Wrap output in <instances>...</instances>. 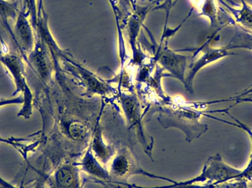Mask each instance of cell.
Returning a JSON list of instances; mask_svg holds the SVG:
<instances>
[{
	"mask_svg": "<svg viewBox=\"0 0 252 188\" xmlns=\"http://www.w3.org/2000/svg\"><path fill=\"white\" fill-rule=\"evenodd\" d=\"M100 118V115L97 118V124L93 130V135L90 145L94 156L106 168H108V164L112 161L117 151L115 146L108 144L103 140L102 129L99 123Z\"/></svg>",
	"mask_w": 252,
	"mask_h": 188,
	"instance_id": "cell-8",
	"label": "cell"
},
{
	"mask_svg": "<svg viewBox=\"0 0 252 188\" xmlns=\"http://www.w3.org/2000/svg\"><path fill=\"white\" fill-rule=\"evenodd\" d=\"M76 163L84 172L97 179V180H92L94 183H105L107 184L112 183L110 173L108 171L107 168L94 156L90 145L87 148L81 162Z\"/></svg>",
	"mask_w": 252,
	"mask_h": 188,
	"instance_id": "cell-6",
	"label": "cell"
},
{
	"mask_svg": "<svg viewBox=\"0 0 252 188\" xmlns=\"http://www.w3.org/2000/svg\"><path fill=\"white\" fill-rule=\"evenodd\" d=\"M237 55L235 53L229 51L227 47L223 48H213V47H207L205 52L201 57L194 63L192 69L189 71V73L185 78V85L186 89L190 94H193V88H192V82L195 78L196 74L203 68L210 65V63H214L220 59L224 58L227 56Z\"/></svg>",
	"mask_w": 252,
	"mask_h": 188,
	"instance_id": "cell-5",
	"label": "cell"
},
{
	"mask_svg": "<svg viewBox=\"0 0 252 188\" xmlns=\"http://www.w3.org/2000/svg\"><path fill=\"white\" fill-rule=\"evenodd\" d=\"M188 58L186 56L175 54L170 50H165L163 54H161L159 61L174 78H177L182 83L185 84Z\"/></svg>",
	"mask_w": 252,
	"mask_h": 188,
	"instance_id": "cell-9",
	"label": "cell"
},
{
	"mask_svg": "<svg viewBox=\"0 0 252 188\" xmlns=\"http://www.w3.org/2000/svg\"><path fill=\"white\" fill-rule=\"evenodd\" d=\"M242 170L234 168L223 161L220 154L210 157L198 177L188 181L176 183L167 188H192V186H215L238 178Z\"/></svg>",
	"mask_w": 252,
	"mask_h": 188,
	"instance_id": "cell-2",
	"label": "cell"
},
{
	"mask_svg": "<svg viewBox=\"0 0 252 188\" xmlns=\"http://www.w3.org/2000/svg\"><path fill=\"white\" fill-rule=\"evenodd\" d=\"M212 188H252L248 185V180L245 179H235L225 183L216 185Z\"/></svg>",
	"mask_w": 252,
	"mask_h": 188,
	"instance_id": "cell-14",
	"label": "cell"
},
{
	"mask_svg": "<svg viewBox=\"0 0 252 188\" xmlns=\"http://www.w3.org/2000/svg\"><path fill=\"white\" fill-rule=\"evenodd\" d=\"M79 171L76 162L62 165L53 175L52 188H83L85 182L81 183Z\"/></svg>",
	"mask_w": 252,
	"mask_h": 188,
	"instance_id": "cell-7",
	"label": "cell"
},
{
	"mask_svg": "<svg viewBox=\"0 0 252 188\" xmlns=\"http://www.w3.org/2000/svg\"><path fill=\"white\" fill-rule=\"evenodd\" d=\"M220 2L227 8L237 23L242 25L247 29L252 30V7L247 1L242 3L241 8L230 7L223 0H220Z\"/></svg>",
	"mask_w": 252,
	"mask_h": 188,
	"instance_id": "cell-12",
	"label": "cell"
},
{
	"mask_svg": "<svg viewBox=\"0 0 252 188\" xmlns=\"http://www.w3.org/2000/svg\"><path fill=\"white\" fill-rule=\"evenodd\" d=\"M121 105L125 113L126 122L128 125L129 129H133L139 135V139L143 146H145L146 154L151 156V151L147 136L142 124V116L140 114L139 102L135 95L123 94L121 96Z\"/></svg>",
	"mask_w": 252,
	"mask_h": 188,
	"instance_id": "cell-4",
	"label": "cell"
},
{
	"mask_svg": "<svg viewBox=\"0 0 252 188\" xmlns=\"http://www.w3.org/2000/svg\"><path fill=\"white\" fill-rule=\"evenodd\" d=\"M15 38L17 45L20 44V48L24 51L31 52L33 48L34 36L32 28L25 13L20 10L15 25Z\"/></svg>",
	"mask_w": 252,
	"mask_h": 188,
	"instance_id": "cell-10",
	"label": "cell"
},
{
	"mask_svg": "<svg viewBox=\"0 0 252 188\" xmlns=\"http://www.w3.org/2000/svg\"><path fill=\"white\" fill-rule=\"evenodd\" d=\"M109 163L110 165L107 169L112 177V183L115 177L116 180H115L113 184L121 188L124 183H127L126 180H127L128 177L133 175H142L149 178L155 179V180L157 179V180H164V181L171 183L172 184L177 183L170 179L159 177L144 171L139 166L137 161L131 153V151L129 150L127 148L124 147L121 149H118Z\"/></svg>",
	"mask_w": 252,
	"mask_h": 188,
	"instance_id": "cell-3",
	"label": "cell"
},
{
	"mask_svg": "<svg viewBox=\"0 0 252 188\" xmlns=\"http://www.w3.org/2000/svg\"><path fill=\"white\" fill-rule=\"evenodd\" d=\"M0 61L7 68L14 79L16 90L13 95L17 94L19 91L24 92L28 85L25 82L24 64L21 59L13 54H5L0 51Z\"/></svg>",
	"mask_w": 252,
	"mask_h": 188,
	"instance_id": "cell-11",
	"label": "cell"
},
{
	"mask_svg": "<svg viewBox=\"0 0 252 188\" xmlns=\"http://www.w3.org/2000/svg\"><path fill=\"white\" fill-rule=\"evenodd\" d=\"M18 3L16 1H8L5 0H0V16L2 19L3 22L7 26V30L12 34L13 39L15 42L16 43L15 35H13V32L10 30V27L8 26V22L7 19L9 18H11L13 20H16L17 18L18 14L19 11L18 9Z\"/></svg>",
	"mask_w": 252,
	"mask_h": 188,
	"instance_id": "cell-13",
	"label": "cell"
},
{
	"mask_svg": "<svg viewBox=\"0 0 252 188\" xmlns=\"http://www.w3.org/2000/svg\"><path fill=\"white\" fill-rule=\"evenodd\" d=\"M167 115H160L158 120L164 128L175 127L185 133L186 140L189 143L201 137L208 130V126L202 124L200 118L206 115L204 111L198 110L195 105H185L176 111H164Z\"/></svg>",
	"mask_w": 252,
	"mask_h": 188,
	"instance_id": "cell-1",
	"label": "cell"
}]
</instances>
